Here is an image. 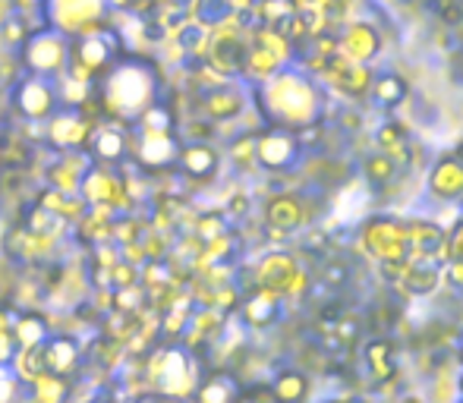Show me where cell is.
<instances>
[{
	"instance_id": "cell-1",
	"label": "cell",
	"mask_w": 463,
	"mask_h": 403,
	"mask_svg": "<svg viewBox=\"0 0 463 403\" xmlns=\"http://www.w3.org/2000/svg\"><path fill=\"white\" fill-rule=\"evenodd\" d=\"M152 388L161 394V398H189V394L199 388L195 381V366L189 362V356L184 350H165L158 360H152Z\"/></svg>"
},
{
	"instance_id": "cell-2",
	"label": "cell",
	"mask_w": 463,
	"mask_h": 403,
	"mask_svg": "<svg viewBox=\"0 0 463 403\" xmlns=\"http://www.w3.org/2000/svg\"><path fill=\"white\" fill-rule=\"evenodd\" d=\"M366 246L372 249V256H378L382 262H403L410 246V233L401 230L397 224H375L366 230Z\"/></svg>"
},
{
	"instance_id": "cell-3",
	"label": "cell",
	"mask_w": 463,
	"mask_h": 403,
	"mask_svg": "<svg viewBox=\"0 0 463 403\" xmlns=\"http://www.w3.org/2000/svg\"><path fill=\"white\" fill-rule=\"evenodd\" d=\"M42 350H44V366H48L51 375L70 379L76 372V366H80V343L73 337H54Z\"/></svg>"
},
{
	"instance_id": "cell-4",
	"label": "cell",
	"mask_w": 463,
	"mask_h": 403,
	"mask_svg": "<svg viewBox=\"0 0 463 403\" xmlns=\"http://www.w3.org/2000/svg\"><path fill=\"white\" fill-rule=\"evenodd\" d=\"M70 379H61V375H38L35 381L23 385V403H67L70 400Z\"/></svg>"
},
{
	"instance_id": "cell-5",
	"label": "cell",
	"mask_w": 463,
	"mask_h": 403,
	"mask_svg": "<svg viewBox=\"0 0 463 403\" xmlns=\"http://www.w3.org/2000/svg\"><path fill=\"white\" fill-rule=\"evenodd\" d=\"M297 139H293L290 133H271L262 139V145H259V158H262V164L275 167H290L293 161H297Z\"/></svg>"
},
{
	"instance_id": "cell-6",
	"label": "cell",
	"mask_w": 463,
	"mask_h": 403,
	"mask_svg": "<svg viewBox=\"0 0 463 403\" xmlns=\"http://www.w3.org/2000/svg\"><path fill=\"white\" fill-rule=\"evenodd\" d=\"M375 139H378V145L384 148L382 155H388L391 161H401V164H407L410 161V136L401 123H394V120L382 123V129L375 133Z\"/></svg>"
},
{
	"instance_id": "cell-7",
	"label": "cell",
	"mask_w": 463,
	"mask_h": 403,
	"mask_svg": "<svg viewBox=\"0 0 463 403\" xmlns=\"http://www.w3.org/2000/svg\"><path fill=\"white\" fill-rule=\"evenodd\" d=\"M432 190H435V196H441V199L460 196L463 192V164L458 158H448L435 167L432 171Z\"/></svg>"
},
{
	"instance_id": "cell-8",
	"label": "cell",
	"mask_w": 463,
	"mask_h": 403,
	"mask_svg": "<svg viewBox=\"0 0 463 403\" xmlns=\"http://www.w3.org/2000/svg\"><path fill=\"white\" fill-rule=\"evenodd\" d=\"M375 48H378V35L369 29V25H356V29H350L344 38H337V51H344V54L354 57V61L372 57Z\"/></svg>"
},
{
	"instance_id": "cell-9",
	"label": "cell",
	"mask_w": 463,
	"mask_h": 403,
	"mask_svg": "<svg viewBox=\"0 0 463 403\" xmlns=\"http://www.w3.org/2000/svg\"><path fill=\"white\" fill-rule=\"evenodd\" d=\"M439 284V262H429V258H420L410 268H403V287L410 294H429V290Z\"/></svg>"
},
{
	"instance_id": "cell-10",
	"label": "cell",
	"mask_w": 463,
	"mask_h": 403,
	"mask_svg": "<svg viewBox=\"0 0 463 403\" xmlns=\"http://www.w3.org/2000/svg\"><path fill=\"white\" fill-rule=\"evenodd\" d=\"M10 331H13V341H16L19 350L44 347V341H48V328H44V322L38 315H23Z\"/></svg>"
},
{
	"instance_id": "cell-11",
	"label": "cell",
	"mask_w": 463,
	"mask_h": 403,
	"mask_svg": "<svg viewBox=\"0 0 463 403\" xmlns=\"http://www.w3.org/2000/svg\"><path fill=\"white\" fill-rule=\"evenodd\" d=\"M13 375H16L23 385H29V381H35L38 375L48 372V366H44V350L35 347V350H16V356H13Z\"/></svg>"
},
{
	"instance_id": "cell-12",
	"label": "cell",
	"mask_w": 463,
	"mask_h": 403,
	"mask_svg": "<svg viewBox=\"0 0 463 403\" xmlns=\"http://www.w3.org/2000/svg\"><path fill=\"white\" fill-rule=\"evenodd\" d=\"M369 89H372V98L382 104V108H394V104H401L410 92L407 82H403L397 73H382Z\"/></svg>"
},
{
	"instance_id": "cell-13",
	"label": "cell",
	"mask_w": 463,
	"mask_h": 403,
	"mask_svg": "<svg viewBox=\"0 0 463 403\" xmlns=\"http://www.w3.org/2000/svg\"><path fill=\"white\" fill-rule=\"evenodd\" d=\"M290 277H297V268H293V262L290 258H269V262L262 265V284L265 287H271V290H287L290 287Z\"/></svg>"
},
{
	"instance_id": "cell-14",
	"label": "cell",
	"mask_w": 463,
	"mask_h": 403,
	"mask_svg": "<svg viewBox=\"0 0 463 403\" xmlns=\"http://www.w3.org/2000/svg\"><path fill=\"white\" fill-rule=\"evenodd\" d=\"M233 398H237V388L224 375H214L205 385L195 388V403H233Z\"/></svg>"
},
{
	"instance_id": "cell-15",
	"label": "cell",
	"mask_w": 463,
	"mask_h": 403,
	"mask_svg": "<svg viewBox=\"0 0 463 403\" xmlns=\"http://www.w3.org/2000/svg\"><path fill=\"white\" fill-rule=\"evenodd\" d=\"M269 218L275 227H287L290 230V227H297L303 220V211H299L297 199H275V205L269 208Z\"/></svg>"
},
{
	"instance_id": "cell-16",
	"label": "cell",
	"mask_w": 463,
	"mask_h": 403,
	"mask_svg": "<svg viewBox=\"0 0 463 403\" xmlns=\"http://www.w3.org/2000/svg\"><path fill=\"white\" fill-rule=\"evenodd\" d=\"M363 173H366L369 183H388L391 177H394V161L388 158V155H369L366 164H363Z\"/></svg>"
},
{
	"instance_id": "cell-17",
	"label": "cell",
	"mask_w": 463,
	"mask_h": 403,
	"mask_svg": "<svg viewBox=\"0 0 463 403\" xmlns=\"http://www.w3.org/2000/svg\"><path fill=\"white\" fill-rule=\"evenodd\" d=\"M0 403H23V381L10 366H0Z\"/></svg>"
},
{
	"instance_id": "cell-18",
	"label": "cell",
	"mask_w": 463,
	"mask_h": 403,
	"mask_svg": "<svg viewBox=\"0 0 463 403\" xmlns=\"http://www.w3.org/2000/svg\"><path fill=\"white\" fill-rule=\"evenodd\" d=\"M271 315H275V296L271 294H259L256 300H250V305H246V318L252 324H265Z\"/></svg>"
},
{
	"instance_id": "cell-19",
	"label": "cell",
	"mask_w": 463,
	"mask_h": 403,
	"mask_svg": "<svg viewBox=\"0 0 463 403\" xmlns=\"http://www.w3.org/2000/svg\"><path fill=\"white\" fill-rule=\"evenodd\" d=\"M303 391H306V381L299 379V375H284V379H278V385H275V394L287 403L299 400L303 398Z\"/></svg>"
},
{
	"instance_id": "cell-20",
	"label": "cell",
	"mask_w": 463,
	"mask_h": 403,
	"mask_svg": "<svg viewBox=\"0 0 463 403\" xmlns=\"http://www.w3.org/2000/svg\"><path fill=\"white\" fill-rule=\"evenodd\" d=\"M186 167L193 173H212V167H214V155L208 152V148H189V155H186Z\"/></svg>"
},
{
	"instance_id": "cell-21",
	"label": "cell",
	"mask_w": 463,
	"mask_h": 403,
	"mask_svg": "<svg viewBox=\"0 0 463 403\" xmlns=\"http://www.w3.org/2000/svg\"><path fill=\"white\" fill-rule=\"evenodd\" d=\"M369 366L375 375H391V356H388V343H372L369 347Z\"/></svg>"
},
{
	"instance_id": "cell-22",
	"label": "cell",
	"mask_w": 463,
	"mask_h": 403,
	"mask_svg": "<svg viewBox=\"0 0 463 403\" xmlns=\"http://www.w3.org/2000/svg\"><path fill=\"white\" fill-rule=\"evenodd\" d=\"M435 13L445 19V25H460L463 23V6L458 0H435Z\"/></svg>"
},
{
	"instance_id": "cell-23",
	"label": "cell",
	"mask_w": 463,
	"mask_h": 403,
	"mask_svg": "<svg viewBox=\"0 0 463 403\" xmlns=\"http://www.w3.org/2000/svg\"><path fill=\"white\" fill-rule=\"evenodd\" d=\"M16 341H13L10 328H0V366H10L13 356H16Z\"/></svg>"
},
{
	"instance_id": "cell-24",
	"label": "cell",
	"mask_w": 463,
	"mask_h": 403,
	"mask_svg": "<svg viewBox=\"0 0 463 403\" xmlns=\"http://www.w3.org/2000/svg\"><path fill=\"white\" fill-rule=\"evenodd\" d=\"M451 252L458 256V262H463V224L458 227V237H454V243H451Z\"/></svg>"
},
{
	"instance_id": "cell-25",
	"label": "cell",
	"mask_w": 463,
	"mask_h": 403,
	"mask_svg": "<svg viewBox=\"0 0 463 403\" xmlns=\"http://www.w3.org/2000/svg\"><path fill=\"white\" fill-rule=\"evenodd\" d=\"M451 281L458 284V287H463V262H454L451 265Z\"/></svg>"
},
{
	"instance_id": "cell-26",
	"label": "cell",
	"mask_w": 463,
	"mask_h": 403,
	"mask_svg": "<svg viewBox=\"0 0 463 403\" xmlns=\"http://www.w3.org/2000/svg\"><path fill=\"white\" fill-rule=\"evenodd\" d=\"M133 403H155V400H133Z\"/></svg>"
},
{
	"instance_id": "cell-27",
	"label": "cell",
	"mask_w": 463,
	"mask_h": 403,
	"mask_svg": "<svg viewBox=\"0 0 463 403\" xmlns=\"http://www.w3.org/2000/svg\"><path fill=\"white\" fill-rule=\"evenodd\" d=\"M460 391H463V379H460Z\"/></svg>"
},
{
	"instance_id": "cell-28",
	"label": "cell",
	"mask_w": 463,
	"mask_h": 403,
	"mask_svg": "<svg viewBox=\"0 0 463 403\" xmlns=\"http://www.w3.org/2000/svg\"><path fill=\"white\" fill-rule=\"evenodd\" d=\"M0 328H6V324H0Z\"/></svg>"
},
{
	"instance_id": "cell-29",
	"label": "cell",
	"mask_w": 463,
	"mask_h": 403,
	"mask_svg": "<svg viewBox=\"0 0 463 403\" xmlns=\"http://www.w3.org/2000/svg\"><path fill=\"white\" fill-rule=\"evenodd\" d=\"M460 25H463V23H460Z\"/></svg>"
},
{
	"instance_id": "cell-30",
	"label": "cell",
	"mask_w": 463,
	"mask_h": 403,
	"mask_svg": "<svg viewBox=\"0 0 463 403\" xmlns=\"http://www.w3.org/2000/svg\"><path fill=\"white\" fill-rule=\"evenodd\" d=\"M101 403H104V400H101Z\"/></svg>"
}]
</instances>
